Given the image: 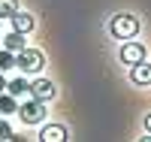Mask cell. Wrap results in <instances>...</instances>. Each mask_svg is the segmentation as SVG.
Here are the masks:
<instances>
[{
  "instance_id": "obj_1",
  "label": "cell",
  "mask_w": 151,
  "mask_h": 142,
  "mask_svg": "<svg viewBox=\"0 0 151 142\" xmlns=\"http://www.w3.org/2000/svg\"><path fill=\"white\" fill-rule=\"evenodd\" d=\"M109 30H112V36H118V40H133V36L139 33V18L136 15H115L109 21Z\"/></svg>"
},
{
  "instance_id": "obj_2",
  "label": "cell",
  "mask_w": 151,
  "mask_h": 142,
  "mask_svg": "<svg viewBox=\"0 0 151 142\" xmlns=\"http://www.w3.org/2000/svg\"><path fill=\"white\" fill-rule=\"evenodd\" d=\"M15 67L24 70V73H40L45 67V58H42L40 48H27V45H24L18 55H15Z\"/></svg>"
},
{
  "instance_id": "obj_3",
  "label": "cell",
  "mask_w": 151,
  "mask_h": 142,
  "mask_svg": "<svg viewBox=\"0 0 151 142\" xmlns=\"http://www.w3.org/2000/svg\"><path fill=\"white\" fill-rule=\"evenodd\" d=\"M45 100H27V103H21L18 106V118L24 121V124H42L45 121Z\"/></svg>"
},
{
  "instance_id": "obj_4",
  "label": "cell",
  "mask_w": 151,
  "mask_h": 142,
  "mask_svg": "<svg viewBox=\"0 0 151 142\" xmlns=\"http://www.w3.org/2000/svg\"><path fill=\"white\" fill-rule=\"evenodd\" d=\"M121 61H124V63H130V67H133V63H139V61H145V45H142V43L127 40V43L121 45Z\"/></svg>"
},
{
  "instance_id": "obj_5",
  "label": "cell",
  "mask_w": 151,
  "mask_h": 142,
  "mask_svg": "<svg viewBox=\"0 0 151 142\" xmlns=\"http://www.w3.org/2000/svg\"><path fill=\"white\" fill-rule=\"evenodd\" d=\"M30 94H33L36 100H45V103H48V100H52V97L58 94V88H55L52 82H48V79H36V82L30 85Z\"/></svg>"
},
{
  "instance_id": "obj_6",
  "label": "cell",
  "mask_w": 151,
  "mask_h": 142,
  "mask_svg": "<svg viewBox=\"0 0 151 142\" xmlns=\"http://www.w3.org/2000/svg\"><path fill=\"white\" fill-rule=\"evenodd\" d=\"M130 79L136 85H151V63H145V61L133 63V67H130Z\"/></svg>"
},
{
  "instance_id": "obj_7",
  "label": "cell",
  "mask_w": 151,
  "mask_h": 142,
  "mask_svg": "<svg viewBox=\"0 0 151 142\" xmlns=\"http://www.w3.org/2000/svg\"><path fill=\"white\" fill-rule=\"evenodd\" d=\"M12 21V30H18V33H27V30H33V15H27V12H15V15L9 18Z\"/></svg>"
},
{
  "instance_id": "obj_8",
  "label": "cell",
  "mask_w": 151,
  "mask_h": 142,
  "mask_svg": "<svg viewBox=\"0 0 151 142\" xmlns=\"http://www.w3.org/2000/svg\"><path fill=\"white\" fill-rule=\"evenodd\" d=\"M40 139H42V142H60V139H67V127H60V124H48V127H42Z\"/></svg>"
},
{
  "instance_id": "obj_9",
  "label": "cell",
  "mask_w": 151,
  "mask_h": 142,
  "mask_svg": "<svg viewBox=\"0 0 151 142\" xmlns=\"http://www.w3.org/2000/svg\"><path fill=\"white\" fill-rule=\"evenodd\" d=\"M3 48H9V51H18L24 48V33H18V30H12V33H6V40H3Z\"/></svg>"
},
{
  "instance_id": "obj_10",
  "label": "cell",
  "mask_w": 151,
  "mask_h": 142,
  "mask_svg": "<svg viewBox=\"0 0 151 142\" xmlns=\"http://www.w3.org/2000/svg\"><path fill=\"white\" fill-rule=\"evenodd\" d=\"M6 91H9L12 97H21V94H27V91H30V82H27V79H21V76H18V79L6 82Z\"/></svg>"
},
{
  "instance_id": "obj_11",
  "label": "cell",
  "mask_w": 151,
  "mask_h": 142,
  "mask_svg": "<svg viewBox=\"0 0 151 142\" xmlns=\"http://www.w3.org/2000/svg\"><path fill=\"white\" fill-rule=\"evenodd\" d=\"M0 112H3V115L18 112V100L12 97V94H0Z\"/></svg>"
},
{
  "instance_id": "obj_12",
  "label": "cell",
  "mask_w": 151,
  "mask_h": 142,
  "mask_svg": "<svg viewBox=\"0 0 151 142\" xmlns=\"http://www.w3.org/2000/svg\"><path fill=\"white\" fill-rule=\"evenodd\" d=\"M12 67H15V51L0 48V73H3V70H12Z\"/></svg>"
},
{
  "instance_id": "obj_13",
  "label": "cell",
  "mask_w": 151,
  "mask_h": 142,
  "mask_svg": "<svg viewBox=\"0 0 151 142\" xmlns=\"http://www.w3.org/2000/svg\"><path fill=\"white\" fill-rule=\"evenodd\" d=\"M18 12V0H0V18H12Z\"/></svg>"
},
{
  "instance_id": "obj_14",
  "label": "cell",
  "mask_w": 151,
  "mask_h": 142,
  "mask_svg": "<svg viewBox=\"0 0 151 142\" xmlns=\"http://www.w3.org/2000/svg\"><path fill=\"white\" fill-rule=\"evenodd\" d=\"M0 139H12V127H9V121H0Z\"/></svg>"
},
{
  "instance_id": "obj_15",
  "label": "cell",
  "mask_w": 151,
  "mask_h": 142,
  "mask_svg": "<svg viewBox=\"0 0 151 142\" xmlns=\"http://www.w3.org/2000/svg\"><path fill=\"white\" fill-rule=\"evenodd\" d=\"M145 130L151 133V115H145Z\"/></svg>"
},
{
  "instance_id": "obj_16",
  "label": "cell",
  "mask_w": 151,
  "mask_h": 142,
  "mask_svg": "<svg viewBox=\"0 0 151 142\" xmlns=\"http://www.w3.org/2000/svg\"><path fill=\"white\" fill-rule=\"evenodd\" d=\"M6 91V79H3V76H0V94H3Z\"/></svg>"
}]
</instances>
